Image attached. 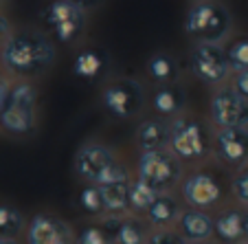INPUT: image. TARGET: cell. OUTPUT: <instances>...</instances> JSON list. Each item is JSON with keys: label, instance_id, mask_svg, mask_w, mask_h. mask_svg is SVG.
<instances>
[{"label": "cell", "instance_id": "cell-36", "mask_svg": "<svg viewBox=\"0 0 248 244\" xmlns=\"http://www.w3.org/2000/svg\"><path fill=\"white\" fill-rule=\"evenodd\" d=\"M193 244H209V242H206V240H204V242H193Z\"/></svg>", "mask_w": 248, "mask_h": 244}, {"label": "cell", "instance_id": "cell-18", "mask_svg": "<svg viewBox=\"0 0 248 244\" xmlns=\"http://www.w3.org/2000/svg\"><path fill=\"white\" fill-rule=\"evenodd\" d=\"M99 189H101V196L108 211L121 213L125 209H130V180H127V176L110 180L106 185H99Z\"/></svg>", "mask_w": 248, "mask_h": 244}, {"label": "cell", "instance_id": "cell-33", "mask_svg": "<svg viewBox=\"0 0 248 244\" xmlns=\"http://www.w3.org/2000/svg\"><path fill=\"white\" fill-rule=\"evenodd\" d=\"M7 38H9V22H7V18L0 11V40H7Z\"/></svg>", "mask_w": 248, "mask_h": 244}, {"label": "cell", "instance_id": "cell-1", "mask_svg": "<svg viewBox=\"0 0 248 244\" xmlns=\"http://www.w3.org/2000/svg\"><path fill=\"white\" fill-rule=\"evenodd\" d=\"M55 49L46 35L33 31L14 33L5 40L2 64L16 75H40L53 64Z\"/></svg>", "mask_w": 248, "mask_h": 244}, {"label": "cell", "instance_id": "cell-21", "mask_svg": "<svg viewBox=\"0 0 248 244\" xmlns=\"http://www.w3.org/2000/svg\"><path fill=\"white\" fill-rule=\"evenodd\" d=\"M103 64H106V62H103V57L99 55L97 51H84L75 57L73 71H75V75L81 77V80H97L103 71Z\"/></svg>", "mask_w": 248, "mask_h": 244}, {"label": "cell", "instance_id": "cell-12", "mask_svg": "<svg viewBox=\"0 0 248 244\" xmlns=\"http://www.w3.org/2000/svg\"><path fill=\"white\" fill-rule=\"evenodd\" d=\"M29 244H73L70 229L53 216H35L27 229Z\"/></svg>", "mask_w": 248, "mask_h": 244}, {"label": "cell", "instance_id": "cell-27", "mask_svg": "<svg viewBox=\"0 0 248 244\" xmlns=\"http://www.w3.org/2000/svg\"><path fill=\"white\" fill-rule=\"evenodd\" d=\"M75 244H112V238H110L108 231L99 229V227H86V229L77 235Z\"/></svg>", "mask_w": 248, "mask_h": 244}, {"label": "cell", "instance_id": "cell-35", "mask_svg": "<svg viewBox=\"0 0 248 244\" xmlns=\"http://www.w3.org/2000/svg\"><path fill=\"white\" fill-rule=\"evenodd\" d=\"M0 244H18L14 238H0Z\"/></svg>", "mask_w": 248, "mask_h": 244}, {"label": "cell", "instance_id": "cell-10", "mask_svg": "<svg viewBox=\"0 0 248 244\" xmlns=\"http://www.w3.org/2000/svg\"><path fill=\"white\" fill-rule=\"evenodd\" d=\"M143 90L134 80H121L103 90V106L119 119H130L143 108Z\"/></svg>", "mask_w": 248, "mask_h": 244}, {"label": "cell", "instance_id": "cell-19", "mask_svg": "<svg viewBox=\"0 0 248 244\" xmlns=\"http://www.w3.org/2000/svg\"><path fill=\"white\" fill-rule=\"evenodd\" d=\"M216 233L222 242L226 244H237L242 242L244 235V213L239 211H224L217 216L216 220Z\"/></svg>", "mask_w": 248, "mask_h": 244}, {"label": "cell", "instance_id": "cell-28", "mask_svg": "<svg viewBox=\"0 0 248 244\" xmlns=\"http://www.w3.org/2000/svg\"><path fill=\"white\" fill-rule=\"evenodd\" d=\"M145 244H189V240L185 238L183 233H176V231L158 229V231L147 235Z\"/></svg>", "mask_w": 248, "mask_h": 244}, {"label": "cell", "instance_id": "cell-17", "mask_svg": "<svg viewBox=\"0 0 248 244\" xmlns=\"http://www.w3.org/2000/svg\"><path fill=\"white\" fill-rule=\"evenodd\" d=\"M180 207H178V200L173 196H169V194H163L160 192L158 196H156V200L150 205V209H147V218H150V222L154 227H158V229H167V227H171L173 222L180 218Z\"/></svg>", "mask_w": 248, "mask_h": 244}, {"label": "cell", "instance_id": "cell-26", "mask_svg": "<svg viewBox=\"0 0 248 244\" xmlns=\"http://www.w3.org/2000/svg\"><path fill=\"white\" fill-rule=\"evenodd\" d=\"M79 205L86 213H101L106 209V202H103V196H101V189L99 185H88V187L81 189L79 194Z\"/></svg>", "mask_w": 248, "mask_h": 244}, {"label": "cell", "instance_id": "cell-32", "mask_svg": "<svg viewBox=\"0 0 248 244\" xmlns=\"http://www.w3.org/2000/svg\"><path fill=\"white\" fill-rule=\"evenodd\" d=\"M9 84H7L2 77H0V110H2V106H5V101H7V95H9Z\"/></svg>", "mask_w": 248, "mask_h": 244}, {"label": "cell", "instance_id": "cell-31", "mask_svg": "<svg viewBox=\"0 0 248 244\" xmlns=\"http://www.w3.org/2000/svg\"><path fill=\"white\" fill-rule=\"evenodd\" d=\"M70 5H75V7H79L81 11H86V9H93V7H97L101 0H68Z\"/></svg>", "mask_w": 248, "mask_h": 244}, {"label": "cell", "instance_id": "cell-8", "mask_svg": "<svg viewBox=\"0 0 248 244\" xmlns=\"http://www.w3.org/2000/svg\"><path fill=\"white\" fill-rule=\"evenodd\" d=\"M191 68L206 84H222L229 77V73H233L229 64L226 49H222L220 44H211V42H198L193 47Z\"/></svg>", "mask_w": 248, "mask_h": 244}, {"label": "cell", "instance_id": "cell-16", "mask_svg": "<svg viewBox=\"0 0 248 244\" xmlns=\"http://www.w3.org/2000/svg\"><path fill=\"white\" fill-rule=\"evenodd\" d=\"M106 231L112 238V244H145L143 225L134 218H112L106 225Z\"/></svg>", "mask_w": 248, "mask_h": 244}, {"label": "cell", "instance_id": "cell-20", "mask_svg": "<svg viewBox=\"0 0 248 244\" xmlns=\"http://www.w3.org/2000/svg\"><path fill=\"white\" fill-rule=\"evenodd\" d=\"M154 110L165 117H171V114H178L183 110V103H185V97L178 88H171V86H165V88L156 90L154 95Z\"/></svg>", "mask_w": 248, "mask_h": 244}, {"label": "cell", "instance_id": "cell-22", "mask_svg": "<svg viewBox=\"0 0 248 244\" xmlns=\"http://www.w3.org/2000/svg\"><path fill=\"white\" fill-rule=\"evenodd\" d=\"M158 192L154 187H150L143 180H134L130 183V209H136V211H147L150 205L156 200Z\"/></svg>", "mask_w": 248, "mask_h": 244}, {"label": "cell", "instance_id": "cell-9", "mask_svg": "<svg viewBox=\"0 0 248 244\" xmlns=\"http://www.w3.org/2000/svg\"><path fill=\"white\" fill-rule=\"evenodd\" d=\"M211 119L217 128H248V99L235 88H220L211 97Z\"/></svg>", "mask_w": 248, "mask_h": 244}, {"label": "cell", "instance_id": "cell-15", "mask_svg": "<svg viewBox=\"0 0 248 244\" xmlns=\"http://www.w3.org/2000/svg\"><path fill=\"white\" fill-rule=\"evenodd\" d=\"M180 225V233L189 240V242H204L211 238V233H216V222L211 220L204 211H198V209H189L183 211L178 218Z\"/></svg>", "mask_w": 248, "mask_h": 244}, {"label": "cell", "instance_id": "cell-34", "mask_svg": "<svg viewBox=\"0 0 248 244\" xmlns=\"http://www.w3.org/2000/svg\"><path fill=\"white\" fill-rule=\"evenodd\" d=\"M244 235L248 238V209L244 211Z\"/></svg>", "mask_w": 248, "mask_h": 244}, {"label": "cell", "instance_id": "cell-11", "mask_svg": "<svg viewBox=\"0 0 248 244\" xmlns=\"http://www.w3.org/2000/svg\"><path fill=\"white\" fill-rule=\"evenodd\" d=\"M216 152L229 165H246L248 128H220L216 136Z\"/></svg>", "mask_w": 248, "mask_h": 244}, {"label": "cell", "instance_id": "cell-25", "mask_svg": "<svg viewBox=\"0 0 248 244\" xmlns=\"http://www.w3.org/2000/svg\"><path fill=\"white\" fill-rule=\"evenodd\" d=\"M226 55H229V64L231 71H246L248 68V38H239L235 42L229 44L226 49Z\"/></svg>", "mask_w": 248, "mask_h": 244}, {"label": "cell", "instance_id": "cell-14", "mask_svg": "<svg viewBox=\"0 0 248 244\" xmlns=\"http://www.w3.org/2000/svg\"><path fill=\"white\" fill-rule=\"evenodd\" d=\"M169 132H171L169 123L147 119V121H143L136 128V146L143 152L165 150L169 146Z\"/></svg>", "mask_w": 248, "mask_h": 244}, {"label": "cell", "instance_id": "cell-23", "mask_svg": "<svg viewBox=\"0 0 248 244\" xmlns=\"http://www.w3.org/2000/svg\"><path fill=\"white\" fill-rule=\"evenodd\" d=\"M147 75L154 81H169L176 75V66H173V60L165 53H156L147 60Z\"/></svg>", "mask_w": 248, "mask_h": 244}, {"label": "cell", "instance_id": "cell-5", "mask_svg": "<svg viewBox=\"0 0 248 244\" xmlns=\"http://www.w3.org/2000/svg\"><path fill=\"white\" fill-rule=\"evenodd\" d=\"M169 150L178 159L200 161L209 154L211 139L206 128L193 119H176L169 132Z\"/></svg>", "mask_w": 248, "mask_h": 244}, {"label": "cell", "instance_id": "cell-30", "mask_svg": "<svg viewBox=\"0 0 248 244\" xmlns=\"http://www.w3.org/2000/svg\"><path fill=\"white\" fill-rule=\"evenodd\" d=\"M233 88L237 90L242 97L248 99V68L246 71H237L235 73V80H233Z\"/></svg>", "mask_w": 248, "mask_h": 244}, {"label": "cell", "instance_id": "cell-13", "mask_svg": "<svg viewBox=\"0 0 248 244\" xmlns=\"http://www.w3.org/2000/svg\"><path fill=\"white\" fill-rule=\"evenodd\" d=\"M220 194L222 189L217 180L209 174H193L183 185V196L193 209H206V207L216 205L220 200Z\"/></svg>", "mask_w": 248, "mask_h": 244}, {"label": "cell", "instance_id": "cell-2", "mask_svg": "<svg viewBox=\"0 0 248 244\" xmlns=\"http://www.w3.org/2000/svg\"><path fill=\"white\" fill-rule=\"evenodd\" d=\"M185 31L196 42L220 44L231 31V16L216 0H198L187 11Z\"/></svg>", "mask_w": 248, "mask_h": 244}, {"label": "cell", "instance_id": "cell-6", "mask_svg": "<svg viewBox=\"0 0 248 244\" xmlns=\"http://www.w3.org/2000/svg\"><path fill=\"white\" fill-rule=\"evenodd\" d=\"M180 163L178 156L167 150H154L143 152L139 161V179L154 187L156 192H167L180 180Z\"/></svg>", "mask_w": 248, "mask_h": 244}, {"label": "cell", "instance_id": "cell-37", "mask_svg": "<svg viewBox=\"0 0 248 244\" xmlns=\"http://www.w3.org/2000/svg\"><path fill=\"white\" fill-rule=\"evenodd\" d=\"M224 244H226V242H224Z\"/></svg>", "mask_w": 248, "mask_h": 244}, {"label": "cell", "instance_id": "cell-24", "mask_svg": "<svg viewBox=\"0 0 248 244\" xmlns=\"http://www.w3.org/2000/svg\"><path fill=\"white\" fill-rule=\"evenodd\" d=\"M22 216L9 205H0V238H16L22 231Z\"/></svg>", "mask_w": 248, "mask_h": 244}, {"label": "cell", "instance_id": "cell-29", "mask_svg": "<svg viewBox=\"0 0 248 244\" xmlns=\"http://www.w3.org/2000/svg\"><path fill=\"white\" fill-rule=\"evenodd\" d=\"M233 192H235V198H237L239 202L248 205V163H246V167H244L242 172L235 176V180H233Z\"/></svg>", "mask_w": 248, "mask_h": 244}, {"label": "cell", "instance_id": "cell-7", "mask_svg": "<svg viewBox=\"0 0 248 244\" xmlns=\"http://www.w3.org/2000/svg\"><path fill=\"white\" fill-rule=\"evenodd\" d=\"M44 24H46L48 33L57 42L66 44L77 40L81 31H84V11L79 7L70 5L68 0H55L44 9Z\"/></svg>", "mask_w": 248, "mask_h": 244}, {"label": "cell", "instance_id": "cell-3", "mask_svg": "<svg viewBox=\"0 0 248 244\" xmlns=\"http://www.w3.org/2000/svg\"><path fill=\"white\" fill-rule=\"evenodd\" d=\"M75 169L90 185H106L127 176L123 165L117 161L114 152L99 143H86L75 156Z\"/></svg>", "mask_w": 248, "mask_h": 244}, {"label": "cell", "instance_id": "cell-4", "mask_svg": "<svg viewBox=\"0 0 248 244\" xmlns=\"http://www.w3.org/2000/svg\"><path fill=\"white\" fill-rule=\"evenodd\" d=\"M38 93L29 84H16L0 110V126L9 134H29L35 130Z\"/></svg>", "mask_w": 248, "mask_h": 244}]
</instances>
